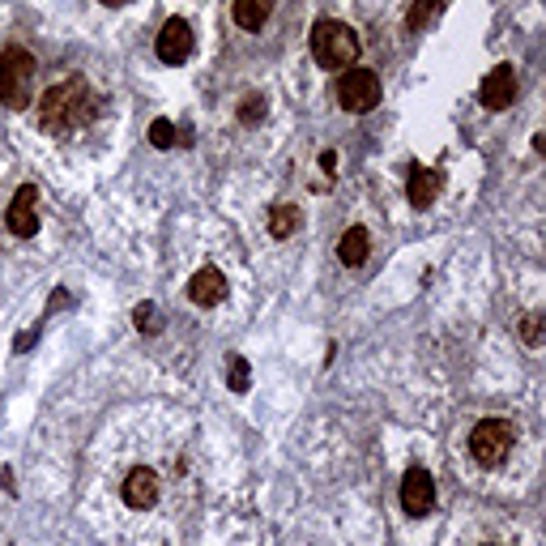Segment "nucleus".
<instances>
[{"label":"nucleus","instance_id":"f257e3e1","mask_svg":"<svg viewBox=\"0 0 546 546\" xmlns=\"http://www.w3.org/2000/svg\"><path fill=\"white\" fill-rule=\"evenodd\" d=\"M94 116H99V94H94L82 77L56 82L52 90H43V99H39V124L56 137H69L73 128L90 124Z\"/></svg>","mask_w":546,"mask_h":546},{"label":"nucleus","instance_id":"f03ea898","mask_svg":"<svg viewBox=\"0 0 546 546\" xmlns=\"http://www.w3.org/2000/svg\"><path fill=\"white\" fill-rule=\"evenodd\" d=\"M312 56L320 69L329 73H342V69H355L359 60V35L350 30L346 22H333V18H320L312 26Z\"/></svg>","mask_w":546,"mask_h":546},{"label":"nucleus","instance_id":"7ed1b4c3","mask_svg":"<svg viewBox=\"0 0 546 546\" xmlns=\"http://www.w3.org/2000/svg\"><path fill=\"white\" fill-rule=\"evenodd\" d=\"M35 56L26 47H5L0 52V103L9 111H26L35 99Z\"/></svg>","mask_w":546,"mask_h":546},{"label":"nucleus","instance_id":"20e7f679","mask_svg":"<svg viewBox=\"0 0 546 546\" xmlns=\"http://www.w3.org/2000/svg\"><path fill=\"white\" fill-rule=\"evenodd\" d=\"M512 444H517V431H512V423H504V419H487L470 431V453L478 465H504Z\"/></svg>","mask_w":546,"mask_h":546},{"label":"nucleus","instance_id":"39448f33","mask_svg":"<svg viewBox=\"0 0 546 546\" xmlns=\"http://www.w3.org/2000/svg\"><path fill=\"white\" fill-rule=\"evenodd\" d=\"M337 103H342L350 116H363L380 103V77L372 69H346L337 77Z\"/></svg>","mask_w":546,"mask_h":546},{"label":"nucleus","instance_id":"423d86ee","mask_svg":"<svg viewBox=\"0 0 546 546\" xmlns=\"http://www.w3.org/2000/svg\"><path fill=\"white\" fill-rule=\"evenodd\" d=\"M401 508H406V517H414V521L431 517V508H436V478H431L423 465H414V470H406V478H401Z\"/></svg>","mask_w":546,"mask_h":546},{"label":"nucleus","instance_id":"0eeeda50","mask_svg":"<svg viewBox=\"0 0 546 546\" xmlns=\"http://www.w3.org/2000/svg\"><path fill=\"white\" fill-rule=\"evenodd\" d=\"M39 192L35 184H22L18 192H13V201H9V210H5V227L18 235V239H35L39 231Z\"/></svg>","mask_w":546,"mask_h":546},{"label":"nucleus","instance_id":"6e6552de","mask_svg":"<svg viewBox=\"0 0 546 546\" xmlns=\"http://www.w3.org/2000/svg\"><path fill=\"white\" fill-rule=\"evenodd\" d=\"M192 43H197V39H192V26L184 18H167L163 30H158L154 52H158V60H163V64H184L192 56Z\"/></svg>","mask_w":546,"mask_h":546},{"label":"nucleus","instance_id":"1a4fd4ad","mask_svg":"<svg viewBox=\"0 0 546 546\" xmlns=\"http://www.w3.org/2000/svg\"><path fill=\"white\" fill-rule=\"evenodd\" d=\"M440 188H444V171L440 167H419V163H410V180H406V197L414 210H431L440 197Z\"/></svg>","mask_w":546,"mask_h":546},{"label":"nucleus","instance_id":"9d476101","mask_svg":"<svg viewBox=\"0 0 546 546\" xmlns=\"http://www.w3.org/2000/svg\"><path fill=\"white\" fill-rule=\"evenodd\" d=\"M512 99H517V69H512V64H495V69L483 77V107L504 111Z\"/></svg>","mask_w":546,"mask_h":546},{"label":"nucleus","instance_id":"9b49d317","mask_svg":"<svg viewBox=\"0 0 546 546\" xmlns=\"http://www.w3.org/2000/svg\"><path fill=\"white\" fill-rule=\"evenodd\" d=\"M188 299L197 303V308H218L222 299H227V278L214 269V265H205L192 273V282H188Z\"/></svg>","mask_w":546,"mask_h":546},{"label":"nucleus","instance_id":"f8f14e48","mask_svg":"<svg viewBox=\"0 0 546 546\" xmlns=\"http://www.w3.org/2000/svg\"><path fill=\"white\" fill-rule=\"evenodd\" d=\"M124 504L128 508H154L158 504V474L146 470V465L128 474L124 478Z\"/></svg>","mask_w":546,"mask_h":546},{"label":"nucleus","instance_id":"ddd939ff","mask_svg":"<svg viewBox=\"0 0 546 546\" xmlns=\"http://www.w3.org/2000/svg\"><path fill=\"white\" fill-rule=\"evenodd\" d=\"M278 0H231V18L239 30H261Z\"/></svg>","mask_w":546,"mask_h":546},{"label":"nucleus","instance_id":"4468645a","mask_svg":"<svg viewBox=\"0 0 546 546\" xmlns=\"http://www.w3.org/2000/svg\"><path fill=\"white\" fill-rule=\"evenodd\" d=\"M367 252H372V235L363 227H350L342 239H337V261L350 265V269H359L367 261Z\"/></svg>","mask_w":546,"mask_h":546},{"label":"nucleus","instance_id":"2eb2a0df","mask_svg":"<svg viewBox=\"0 0 546 546\" xmlns=\"http://www.w3.org/2000/svg\"><path fill=\"white\" fill-rule=\"evenodd\" d=\"M299 222H303L299 205L282 201V205H273V210H269V235H273V239H291V235L299 231Z\"/></svg>","mask_w":546,"mask_h":546},{"label":"nucleus","instance_id":"dca6fc26","mask_svg":"<svg viewBox=\"0 0 546 546\" xmlns=\"http://www.w3.org/2000/svg\"><path fill=\"white\" fill-rule=\"evenodd\" d=\"M444 5H448V0H419V5H414V9L406 13V35H414L419 26H427Z\"/></svg>","mask_w":546,"mask_h":546},{"label":"nucleus","instance_id":"f3484780","mask_svg":"<svg viewBox=\"0 0 546 546\" xmlns=\"http://www.w3.org/2000/svg\"><path fill=\"white\" fill-rule=\"evenodd\" d=\"M227 384H231V393H248L252 389V367H248V359H239V355H231L227 359Z\"/></svg>","mask_w":546,"mask_h":546},{"label":"nucleus","instance_id":"a211bd4d","mask_svg":"<svg viewBox=\"0 0 546 546\" xmlns=\"http://www.w3.org/2000/svg\"><path fill=\"white\" fill-rule=\"evenodd\" d=\"M175 141H180V137H175V124L171 120H154L150 124V146L154 150H171Z\"/></svg>","mask_w":546,"mask_h":546},{"label":"nucleus","instance_id":"6ab92c4d","mask_svg":"<svg viewBox=\"0 0 546 546\" xmlns=\"http://www.w3.org/2000/svg\"><path fill=\"white\" fill-rule=\"evenodd\" d=\"M133 320H137V329H141V333H158V329H163V316H158L154 303H141Z\"/></svg>","mask_w":546,"mask_h":546},{"label":"nucleus","instance_id":"aec40b11","mask_svg":"<svg viewBox=\"0 0 546 546\" xmlns=\"http://www.w3.org/2000/svg\"><path fill=\"white\" fill-rule=\"evenodd\" d=\"M239 120H244V124H261L265 120V99H261V94H248L244 107H239Z\"/></svg>","mask_w":546,"mask_h":546},{"label":"nucleus","instance_id":"412c9836","mask_svg":"<svg viewBox=\"0 0 546 546\" xmlns=\"http://www.w3.org/2000/svg\"><path fill=\"white\" fill-rule=\"evenodd\" d=\"M521 337H525V346H542V316H525L521 320Z\"/></svg>","mask_w":546,"mask_h":546},{"label":"nucleus","instance_id":"4be33fe9","mask_svg":"<svg viewBox=\"0 0 546 546\" xmlns=\"http://www.w3.org/2000/svg\"><path fill=\"white\" fill-rule=\"evenodd\" d=\"M39 342V329H26V333H18V342H13V350H18V355H26L30 346Z\"/></svg>","mask_w":546,"mask_h":546},{"label":"nucleus","instance_id":"5701e85b","mask_svg":"<svg viewBox=\"0 0 546 546\" xmlns=\"http://www.w3.org/2000/svg\"><path fill=\"white\" fill-rule=\"evenodd\" d=\"M320 167L333 171V167H337V154H333V150H325V154H320Z\"/></svg>","mask_w":546,"mask_h":546},{"label":"nucleus","instance_id":"b1692460","mask_svg":"<svg viewBox=\"0 0 546 546\" xmlns=\"http://www.w3.org/2000/svg\"><path fill=\"white\" fill-rule=\"evenodd\" d=\"M103 5H111V9H120V5H128V0H103Z\"/></svg>","mask_w":546,"mask_h":546}]
</instances>
